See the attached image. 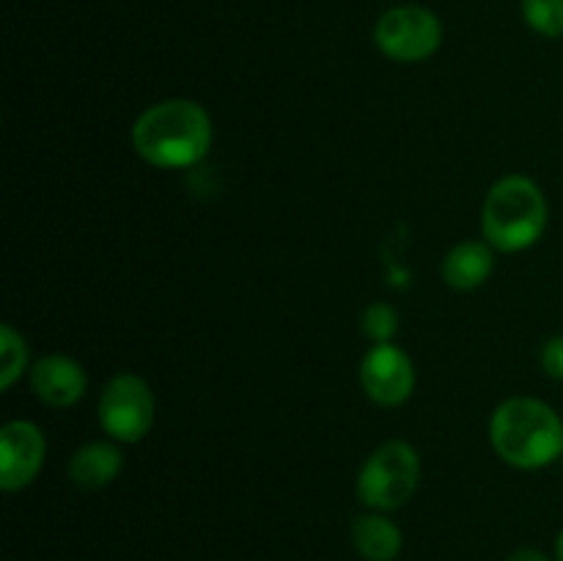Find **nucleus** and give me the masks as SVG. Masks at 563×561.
<instances>
[{"label":"nucleus","instance_id":"obj_11","mask_svg":"<svg viewBox=\"0 0 563 561\" xmlns=\"http://www.w3.org/2000/svg\"><path fill=\"white\" fill-rule=\"evenodd\" d=\"M121 468H124V454L113 440H91L71 454L66 473L69 482L80 490H102L119 479Z\"/></svg>","mask_w":563,"mask_h":561},{"label":"nucleus","instance_id":"obj_14","mask_svg":"<svg viewBox=\"0 0 563 561\" xmlns=\"http://www.w3.org/2000/svg\"><path fill=\"white\" fill-rule=\"evenodd\" d=\"M522 20L544 38L563 36V0H520Z\"/></svg>","mask_w":563,"mask_h":561},{"label":"nucleus","instance_id":"obj_2","mask_svg":"<svg viewBox=\"0 0 563 561\" xmlns=\"http://www.w3.org/2000/svg\"><path fill=\"white\" fill-rule=\"evenodd\" d=\"M489 443L506 465L539 471L563 454V421L548 402L511 396L489 418Z\"/></svg>","mask_w":563,"mask_h":561},{"label":"nucleus","instance_id":"obj_8","mask_svg":"<svg viewBox=\"0 0 563 561\" xmlns=\"http://www.w3.org/2000/svg\"><path fill=\"white\" fill-rule=\"evenodd\" d=\"M44 457H47V440L36 424L22 421V418L3 424L0 429V487L5 493L25 490L44 468Z\"/></svg>","mask_w":563,"mask_h":561},{"label":"nucleus","instance_id":"obj_1","mask_svg":"<svg viewBox=\"0 0 563 561\" xmlns=\"http://www.w3.org/2000/svg\"><path fill=\"white\" fill-rule=\"evenodd\" d=\"M132 148L159 170L190 168L212 148V119L192 99H163L132 124Z\"/></svg>","mask_w":563,"mask_h":561},{"label":"nucleus","instance_id":"obj_16","mask_svg":"<svg viewBox=\"0 0 563 561\" xmlns=\"http://www.w3.org/2000/svg\"><path fill=\"white\" fill-rule=\"evenodd\" d=\"M542 369L563 383V336H555L542 346Z\"/></svg>","mask_w":563,"mask_h":561},{"label":"nucleus","instance_id":"obj_12","mask_svg":"<svg viewBox=\"0 0 563 561\" xmlns=\"http://www.w3.org/2000/svg\"><path fill=\"white\" fill-rule=\"evenodd\" d=\"M352 542L366 561H394L401 553L399 526L379 512H366L352 522Z\"/></svg>","mask_w":563,"mask_h":561},{"label":"nucleus","instance_id":"obj_5","mask_svg":"<svg viewBox=\"0 0 563 561\" xmlns=\"http://www.w3.org/2000/svg\"><path fill=\"white\" fill-rule=\"evenodd\" d=\"M379 53L399 64H421L443 44V22L427 6H394L374 25Z\"/></svg>","mask_w":563,"mask_h":561},{"label":"nucleus","instance_id":"obj_15","mask_svg":"<svg viewBox=\"0 0 563 561\" xmlns=\"http://www.w3.org/2000/svg\"><path fill=\"white\" fill-rule=\"evenodd\" d=\"M363 333L374 341V344H385V341H394L396 330H399V314L390 302H372V306L363 311Z\"/></svg>","mask_w":563,"mask_h":561},{"label":"nucleus","instance_id":"obj_10","mask_svg":"<svg viewBox=\"0 0 563 561\" xmlns=\"http://www.w3.org/2000/svg\"><path fill=\"white\" fill-rule=\"evenodd\" d=\"M495 270V248L487 240H467L451 248L443 258V280L456 292H473L489 280Z\"/></svg>","mask_w":563,"mask_h":561},{"label":"nucleus","instance_id":"obj_13","mask_svg":"<svg viewBox=\"0 0 563 561\" xmlns=\"http://www.w3.org/2000/svg\"><path fill=\"white\" fill-rule=\"evenodd\" d=\"M27 366L25 339L11 324H0V388L9 391Z\"/></svg>","mask_w":563,"mask_h":561},{"label":"nucleus","instance_id":"obj_17","mask_svg":"<svg viewBox=\"0 0 563 561\" xmlns=\"http://www.w3.org/2000/svg\"><path fill=\"white\" fill-rule=\"evenodd\" d=\"M506 561H550V559L537 548H520V550H515V553H511Z\"/></svg>","mask_w":563,"mask_h":561},{"label":"nucleus","instance_id":"obj_6","mask_svg":"<svg viewBox=\"0 0 563 561\" xmlns=\"http://www.w3.org/2000/svg\"><path fill=\"white\" fill-rule=\"evenodd\" d=\"M152 385L137 374H115L99 396V424L115 443H141L154 427Z\"/></svg>","mask_w":563,"mask_h":561},{"label":"nucleus","instance_id":"obj_3","mask_svg":"<svg viewBox=\"0 0 563 561\" xmlns=\"http://www.w3.org/2000/svg\"><path fill=\"white\" fill-rule=\"evenodd\" d=\"M548 220L550 209L542 187L522 174L498 179L484 198L482 231L495 251H528L544 237Z\"/></svg>","mask_w":563,"mask_h":561},{"label":"nucleus","instance_id":"obj_7","mask_svg":"<svg viewBox=\"0 0 563 561\" xmlns=\"http://www.w3.org/2000/svg\"><path fill=\"white\" fill-rule=\"evenodd\" d=\"M361 385L368 399L379 407H399L416 391L412 358L394 341L374 344L361 361Z\"/></svg>","mask_w":563,"mask_h":561},{"label":"nucleus","instance_id":"obj_4","mask_svg":"<svg viewBox=\"0 0 563 561\" xmlns=\"http://www.w3.org/2000/svg\"><path fill=\"white\" fill-rule=\"evenodd\" d=\"M421 482V457L407 440H385L357 473V498L372 512L401 509Z\"/></svg>","mask_w":563,"mask_h":561},{"label":"nucleus","instance_id":"obj_18","mask_svg":"<svg viewBox=\"0 0 563 561\" xmlns=\"http://www.w3.org/2000/svg\"><path fill=\"white\" fill-rule=\"evenodd\" d=\"M555 556H559V561H563V531L559 534V539H555Z\"/></svg>","mask_w":563,"mask_h":561},{"label":"nucleus","instance_id":"obj_9","mask_svg":"<svg viewBox=\"0 0 563 561\" xmlns=\"http://www.w3.org/2000/svg\"><path fill=\"white\" fill-rule=\"evenodd\" d=\"M31 388L38 402L64 410V407L77 405V402L86 396V369H82L75 358L53 352V355H44L33 363Z\"/></svg>","mask_w":563,"mask_h":561}]
</instances>
